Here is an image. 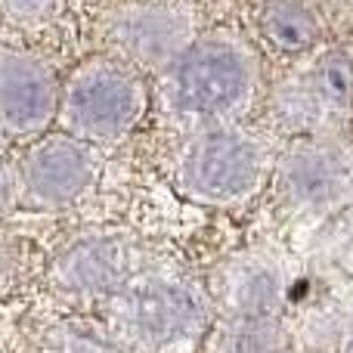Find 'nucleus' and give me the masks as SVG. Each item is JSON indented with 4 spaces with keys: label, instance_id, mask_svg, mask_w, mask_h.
<instances>
[{
    "label": "nucleus",
    "instance_id": "1a4fd4ad",
    "mask_svg": "<svg viewBox=\"0 0 353 353\" xmlns=\"http://www.w3.org/2000/svg\"><path fill=\"white\" fill-rule=\"evenodd\" d=\"M22 186L25 201L34 208H65L81 201L99 180L103 161L90 143L56 130V134L37 137L25 149L22 161Z\"/></svg>",
    "mask_w": 353,
    "mask_h": 353
},
{
    "label": "nucleus",
    "instance_id": "f03ea898",
    "mask_svg": "<svg viewBox=\"0 0 353 353\" xmlns=\"http://www.w3.org/2000/svg\"><path fill=\"white\" fill-rule=\"evenodd\" d=\"M257 93V59L239 37H199L168 72L159 74L155 99L174 128L192 134L201 128L236 124Z\"/></svg>",
    "mask_w": 353,
    "mask_h": 353
},
{
    "label": "nucleus",
    "instance_id": "a211bd4d",
    "mask_svg": "<svg viewBox=\"0 0 353 353\" xmlns=\"http://www.w3.org/2000/svg\"><path fill=\"white\" fill-rule=\"evenodd\" d=\"M347 353H353V332H350V338H347Z\"/></svg>",
    "mask_w": 353,
    "mask_h": 353
},
{
    "label": "nucleus",
    "instance_id": "2eb2a0df",
    "mask_svg": "<svg viewBox=\"0 0 353 353\" xmlns=\"http://www.w3.org/2000/svg\"><path fill=\"white\" fill-rule=\"evenodd\" d=\"M28 263H31L28 242L22 236L0 230V298L22 285L25 276H28Z\"/></svg>",
    "mask_w": 353,
    "mask_h": 353
},
{
    "label": "nucleus",
    "instance_id": "4468645a",
    "mask_svg": "<svg viewBox=\"0 0 353 353\" xmlns=\"http://www.w3.org/2000/svg\"><path fill=\"white\" fill-rule=\"evenodd\" d=\"M37 353H121L109 341V335L87 329L81 323H59L43 332Z\"/></svg>",
    "mask_w": 353,
    "mask_h": 353
},
{
    "label": "nucleus",
    "instance_id": "9d476101",
    "mask_svg": "<svg viewBox=\"0 0 353 353\" xmlns=\"http://www.w3.org/2000/svg\"><path fill=\"white\" fill-rule=\"evenodd\" d=\"M294 279L279 254L263 248L239 251L211 270V292L217 316L282 319Z\"/></svg>",
    "mask_w": 353,
    "mask_h": 353
},
{
    "label": "nucleus",
    "instance_id": "ddd939ff",
    "mask_svg": "<svg viewBox=\"0 0 353 353\" xmlns=\"http://www.w3.org/2000/svg\"><path fill=\"white\" fill-rule=\"evenodd\" d=\"M261 31L279 53H304L316 43V19L294 0H267L261 10Z\"/></svg>",
    "mask_w": 353,
    "mask_h": 353
},
{
    "label": "nucleus",
    "instance_id": "9b49d317",
    "mask_svg": "<svg viewBox=\"0 0 353 353\" xmlns=\"http://www.w3.org/2000/svg\"><path fill=\"white\" fill-rule=\"evenodd\" d=\"M56 68L28 50H0V134L43 137L59 118Z\"/></svg>",
    "mask_w": 353,
    "mask_h": 353
},
{
    "label": "nucleus",
    "instance_id": "6e6552de",
    "mask_svg": "<svg viewBox=\"0 0 353 353\" xmlns=\"http://www.w3.org/2000/svg\"><path fill=\"white\" fill-rule=\"evenodd\" d=\"M353 103V65L347 56L325 53L273 93V118L279 128L304 137H325L344 121Z\"/></svg>",
    "mask_w": 353,
    "mask_h": 353
},
{
    "label": "nucleus",
    "instance_id": "423d86ee",
    "mask_svg": "<svg viewBox=\"0 0 353 353\" xmlns=\"http://www.w3.org/2000/svg\"><path fill=\"white\" fill-rule=\"evenodd\" d=\"M143 270V248L124 230H90L50 261L47 282L65 301H109Z\"/></svg>",
    "mask_w": 353,
    "mask_h": 353
},
{
    "label": "nucleus",
    "instance_id": "dca6fc26",
    "mask_svg": "<svg viewBox=\"0 0 353 353\" xmlns=\"http://www.w3.org/2000/svg\"><path fill=\"white\" fill-rule=\"evenodd\" d=\"M56 0H0V19L16 28H31L53 16Z\"/></svg>",
    "mask_w": 353,
    "mask_h": 353
},
{
    "label": "nucleus",
    "instance_id": "f257e3e1",
    "mask_svg": "<svg viewBox=\"0 0 353 353\" xmlns=\"http://www.w3.org/2000/svg\"><path fill=\"white\" fill-rule=\"evenodd\" d=\"M211 292L186 270L152 263L103 301V329L121 353H192L214 325Z\"/></svg>",
    "mask_w": 353,
    "mask_h": 353
},
{
    "label": "nucleus",
    "instance_id": "7ed1b4c3",
    "mask_svg": "<svg viewBox=\"0 0 353 353\" xmlns=\"http://www.w3.org/2000/svg\"><path fill=\"white\" fill-rule=\"evenodd\" d=\"M267 174V143L239 124L192 130L171 155L174 189L183 199L208 208L245 205L263 186Z\"/></svg>",
    "mask_w": 353,
    "mask_h": 353
},
{
    "label": "nucleus",
    "instance_id": "39448f33",
    "mask_svg": "<svg viewBox=\"0 0 353 353\" xmlns=\"http://www.w3.org/2000/svg\"><path fill=\"white\" fill-rule=\"evenodd\" d=\"M273 192L294 217H329L353 201V152L325 137H304L273 165Z\"/></svg>",
    "mask_w": 353,
    "mask_h": 353
},
{
    "label": "nucleus",
    "instance_id": "f8f14e48",
    "mask_svg": "<svg viewBox=\"0 0 353 353\" xmlns=\"http://www.w3.org/2000/svg\"><path fill=\"white\" fill-rule=\"evenodd\" d=\"M205 353H288L282 319L217 316L201 344Z\"/></svg>",
    "mask_w": 353,
    "mask_h": 353
},
{
    "label": "nucleus",
    "instance_id": "20e7f679",
    "mask_svg": "<svg viewBox=\"0 0 353 353\" xmlns=\"http://www.w3.org/2000/svg\"><path fill=\"white\" fill-rule=\"evenodd\" d=\"M149 109V90L140 72L118 59H87L68 74L59 97V130L105 146L118 143L143 121Z\"/></svg>",
    "mask_w": 353,
    "mask_h": 353
},
{
    "label": "nucleus",
    "instance_id": "f3484780",
    "mask_svg": "<svg viewBox=\"0 0 353 353\" xmlns=\"http://www.w3.org/2000/svg\"><path fill=\"white\" fill-rule=\"evenodd\" d=\"M25 201V186H22V171L19 165L0 161V214L12 211V208Z\"/></svg>",
    "mask_w": 353,
    "mask_h": 353
},
{
    "label": "nucleus",
    "instance_id": "0eeeda50",
    "mask_svg": "<svg viewBox=\"0 0 353 353\" xmlns=\"http://www.w3.org/2000/svg\"><path fill=\"white\" fill-rule=\"evenodd\" d=\"M195 41L192 12L168 0L124 6L105 22V43L115 59L140 74L168 72Z\"/></svg>",
    "mask_w": 353,
    "mask_h": 353
}]
</instances>
